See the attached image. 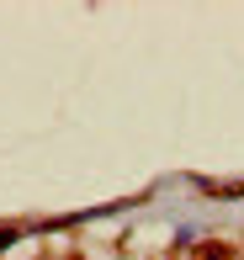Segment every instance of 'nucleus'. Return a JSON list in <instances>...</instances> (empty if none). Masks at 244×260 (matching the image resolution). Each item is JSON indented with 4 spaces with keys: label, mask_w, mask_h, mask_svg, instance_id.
Masks as SVG:
<instances>
[{
    "label": "nucleus",
    "mask_w": 244,
    "mask_h": 260,
    "mask_svg": "<svg viewBox=\"0 0 244 260\" xmlns=\"http://www.w3.org/2000/svg\"><path fill=\"white\" fill-rule=\"evenodd\" d=\"M196 260H228V250H223V244H202V250H196Z\"/></svg>",
    "instance_id": "f257e3e1"
},
{
    "label": "nucleus",
    "mask_w": 244,
    "mask_h": 260,
    "mask_svg": "<svg viewBox=\"0 0 244 260\" xmlns=\"http://www.w3.org/2000/svg\"><path fill=\"white\" fill-rule=\"evenodd\" d=\"M11 239H16V229H6V234H0V244H11Z\"/></svg>",
    "instance_id": "f03ea898"
}]
</instances>
